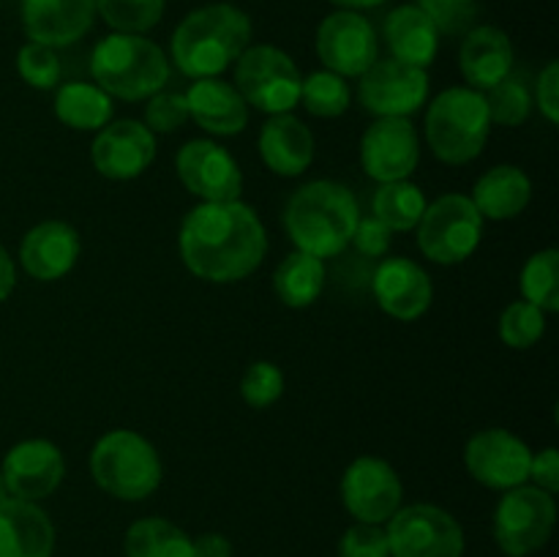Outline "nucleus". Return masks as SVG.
Instances as JSON below:
<instances>
[{
    "label": "nucleus",
    "mask_w": 559,
    "mask_h": 557,
    "mask_svg": "<svg viewBox=\"0 0 559 557\" xmlns=\"http://www.w3.org/2000/svg\"><path fill=\"white\" fill-rule=\"evenodd\" d=\"M178 249L197 278L233 284L251 276L267 254L262 218L243 200L200 202L180 224Z\"/></svg>",
    "instance_id": "1"
},
{
    "label": "nucleus",
    "mask_w": 559,
    "mask_h": 557,
    "mask_svg": "<svg viewBox=\"0 0 559 557\" xmlns=\"http://www.w3.org/2000/svg\"><path fill=\"white\" fill-rule=\"evenodd\" d=\"M360 208L353 191L336 180H311L289 197L284 208V229L295 249L331 260L353 240Z\"/></svg>",
    "instance_id": "2"
},
{
    "label": "nucleus",
    "mask_w": 559,
    "mask_h": 557,
    "mask_svg": "<svg viewBox=\"0 0 559 557\" xmlns=\"http://www.w3.org/2000/svg\"><path fill=\"white\" fill-rule=\"evenodd\" d=\"M251 42V20L233 3L191 11L173 33V60L191 80L218 76L243 55Z\"/></svg>",
    "instance_id": "3"
},
{
    "label": "nucleus",
    "mask_w": 559,
    "mask_h": 557,
    "mask_svg": "<svg viewBox=\"0 0 559 557\" xmlns=\"http://www.w3.org/2000/svg\"><path fill=\"white\" fill-rule=\"evenodd\" d=\"M91 74L109 98L142 102L164 91L169 60L156 42L140 33H109L93 47Z\"/></svg>",
    "instance_id": "4"
},
{
    "label": "nucleus",
    "mask_w": 559,
    "mask_h": 557,
    "mask_svg": "<svg viewBox=\"0 0 559 557\" xmlns=\"http://www.w3.org/2000/svg\"><path fill=\"white\" fill-rule=\"evenodd\" d=\"M91 475L102 491L118 500L136 502L162 486V457L151 440L134 429H112L91 451Z\"/></svg>",
    "instance_id": "5"
},
{
    "label": "nucleus",
    "mask_w": 559,
    "mask_h": 557,
    "mask_svg": "<svg viewBox=\"0 0 559 557\" xmlns=\"http://www.w3.org/2000/svg\"><path fill=\"white\" fill-rule=\"evenodd\" d=\"M426 142L445 164H469L484 153L491 134L486 96L473 87H448L426 112Z\"/></svg>",
    "instance_id": "6"
},
{
    "label": "nucleus",
    "mask_w": 559,
    "mask_h": 557,
    "mask_svg": "<svg viewBox=\"0 0 559 557\" xmlns=\"http://www.w3.org/2000/svg\"><path fill=\"white\" fill-rule=\"evenodd\" d=\"M298 63L273 44L246 47L235 60V87L249 107L265 115L293 112L300 102Z\"/></svg>",
    "instance_id": "7"
},
{
    "label": "nucleus",
    "mask_w": 559,
    "mask_h": 557,
    "mask_svg": "<svg viewBox=\"0 0 559 557\" xmlns=\"http://www.w3.org/2000/svg\"><path fill=\"white\" fill-rule=\"evenodd\" d=\"M486 218L467 194H442L418 222V249L437 265H459L478 251Z\"/></svg>",
    "instance_id": "8"
},
{
    "label": "nucleus",
    "mask_w": 559,
    "mask_h": 557,
    "mask_svg": "<svg viewBox=\"0 0 559 557\" xmlns=\"http://www.w3.org/2000/svg\"><path fill=\"white\" fill-rule=\"evenodd\" d=\"M557 524L555 495L538 486H513L495 511L497 546L508 557H527L551 538Z\"/></svg>",
    "instance_id": "9"
},
{
    "label": "nucleus",
    "mask_w": 559,
    "mask_h": 557,
    "mask_svg": "<svg viewBox=\"0 0 559 557\" xmlns=\"http://www.w3.org/2000/svg\"><path fill=\"white\" fill-rule=\"evenodd\" d=\"M391 557H462L464 530L453 513L431 502H413L388 519Z\"/></svg>",
    "instance_id": "10"
},
{
    "label": "nucleus",
    "mask_w": 559,
    "mask_h": 557,
    "mask_svg": "<svg viewBox=\"0 0 559 557\" xmlns=\"http://www.w3.org/2000/svg\"><path fill=\"white\" fill-rule=\"evenodd\" d=\"M360 107L377 118H409L429 98V74L396 58L374 60L360 74Z\"/></svg>",
    "instance_id": "11"
},
{
    "label": "nucleus",
    "mask_w": 559,
    "mask_h": 557,
    "mask_svg": "<svg viewBox=\"0 0 559 557\" xmlns=\"http://www.w3.org/2000/svg\"><path fill=\"white\" fill-rule=\"evenodd\" d=\"M317 55L328 71L344 80L360 76L380 60V38L364 14L338 9L317 27Z\"/></svg>",
    "instance_id": "12"
},
{
    "label": "nucleus",
    "mask_w": 559,
    "mask_h": 557,
    "mask_svg": "<svg viewBox=\"0 0 559 557\" xmlns=\"http://www.w3.org/2000/svg\"><path fill=\"white\" fill-rule=\"evenodd\" d=\"M404 486L380 457H358L342 475V502L358 522L385 524L402 508Z\"/></svg>",
    "instance_id": "13"
},
{
    "label": "nucleus",
    "mask_w": 559,
    "mask_h": 557,
    "mask_svg": "<svg viewBox=\"0 0 559 557\" xmlns=\"http://www.w3.org/2000/svg\"><path fill=\"white\" fill-rule=\"evenodd\" d=\"M530 462H533V451L527 442L500 426L478 431L464 446V467L478 484L489 489L508 491L513 486L527 484Z\"/></svg>",
    "instance_id": "14"
},
{
    "label": "nucleus",
    "mask_w": 559,
    "mask_h": 557,
    "mask_svg": "<svg viewBox=\"0 0 559 557\" xmlns=\"http://www.w3.org/2000/svg\"><path fill=\"white\" fill-rule=\"evenodd\" d=\"M175 169L186 189L202 202L240 200L243 173L227 147L213 140H191L180 145Z\"/></svg>",
    "instance_id": "15"
},
{
    "label": "nucleus",
    "mask_w": 559,
    "mask_h": 557,
    "mask_svg": "<svg viewBox=\"0 0 559 557\" xmlns=\"http://www.w3.org/2000/svg\"><path fill=\"white\" fill-rule=\"evenodd\" d=\"M420 162V140L409 118H377L360 137V164L377 183L407 180Z\"/></svg>",
    "instance_id": "16"
},
{
    "label": "nucleus",
    "mask_w": 559,
    "mask_h": 557,
    "mask_svg": "<svg viewBox=\"0 0 559 557\" xmlns=\"http://www.w3.org/2000/svg\"><path fill=\"white\" fill-rule=\"evenodd\" d=\"M156 158V134L140 120H115L96 131L91 162L109 180H134Z\"/></svg>",
    "instance_id": "17"
},
{
    "label": "nucleus",
    "mask_w": 559,
    "mask_h": 557,
    "mask_svg": "<svg viewBox=\"0 0 559 557\" xmlns=\"http://www.w3.org/2000/svg\"><path fill=\"white\" fill-rule=\"evenodd\" d=\"M3 475L9 495L16 500L38 502L52 495L66 475L63 451L52 440L31 437L9 448L3 459Z\"/></svg>",
    "instance_id": "18"
},
{
    "label": "nucleus",
    "mask_w": 559,
    "mask_h": 557,
    "mask_svg": "<svg viewBox=\"0 0 559 557\" xmlns=\"http://www.w3.org/2000/svg\"><path fill=\"white\" fill-rule=\"evenodd\" d=\"M371 293L377 306L388 317L402 322H413L429 311L435 300V284L431 276L407 257H388L377 265L371 276Z\"/></svg>",
    "instance_id": "19"
},
{
    "label": "nucleus",
    "mask_w": 559,
    "mask_h": 557,
    "mask_svg": "<svg viewBox=\"0 0 559 557\" xmlns=\"http://www.w3.org/2000/svg\"><path fill=\"white\" fill-rule=\"evenodd\" d=\"M80 251V233L69 222L49 218L27 229L20 244V262L38 282H58L74 271Z\"/></svg>",
    "instance_id": "20"
},
{
    "label": "nucleus",
    "mask_w": 559,
    "mask_h": 557,
    "mask_svg": "<svg viewBox=\"0 0 559 557\" xmlns=\"http://www.w3.org/2000/svg\"><path fill=\"white\" fill-rule=\"evenodd\" d=\"M96 20V0H22V27L36 44L60 49L80 42Z\"/></svg>",
    "instance_id": "21"
},
{
    "label": "nucleus",
    "mask_w": 559,
    "mask_h": 557,
    "mask_svg": "<svg viewBox=\"0 0 559 557\" xmlns=\"http://www.w3.org/2000/svg\"><path fill=\"white\" fill-rule=\"evenodd\" d=\"M186 96L189 118L213 137H235L249 126V104L233 82L222 76H205L191 82Z\"/></svg>",
    "instance_id": "22"
},
{
    "label": "nucleus",
    "mask_w": 559,
    "mask_h": 557,
    "mask_svg": "<svg viewBox=\"0 0 559 557\" xmlns=\"http://www.w3.org/2000/svg\"><path fill=\"white\" fill-rule=\"evenodd\" d=\"M459 69L473 91H491L513 71V44L495 25L469 27L459 49Z\"/></svg>",
    "instance_id": "23"
},
{
    "label": "nucleus",
    "mask_w": 559,
    "mask_h": 557,
    "mask_svg": "<svg viewBox=\"0 0 559 557\" xmlns=\"http://www.w3.org/2000/svg\"><path fill=\"white\" fill-rule=\"evenodd\" d=\"M260 156L271 173L298 178L314 162V134L293 112L271 115L260 131Z\"/></svg>",
    "instance_id": "24"
},
{
    "label": "nucleus",
    "mask_w": 559,
    "mask_h": 557,
    "mask_svg": "<svg viewBox=\"0 0 559 557\" xmlns=\"http://www.w3.org/2000/svg\"><path fill=\"white\" fill-rule=\"evenodd\" d=\"M55 524L38 502L16 500L0 506V557H52Z\"/></svg>",
    "instance_id": "25"
},
{
    "label": "nucleus",
    "mask_w": 559,
    "mask_h": 557,
    "mask_svg": "<svg viewBox=\"0 0 559 557\" xmlns=\"http://www.w3.org/2000/svg\"><path fill=\"white\" fill-rule=\"evenodd\" d=\"M478 213L491 222H508L524 213V208L533 200V183L527 173L516 164H497L486 169L475 183L473 197Z\"/></svg>",
    "instance_id": "26"
},
{
    "label": "nucleus",
    "mask_w": 559,
    "mask_h": 557,
    "mask_svg": "<svg viewBox=\"0 0 559 557\" xmlns=\"http://www.w3.org/2000/svg\"><path fill=\"white\" fill-rule=\"evenodd\" d=\"M385 42L393 58L418 69L435 63L440 52V31L418 5H399L388 14Z\"/></svg>",
    "instance_id": "27"
},
{
    "label": "nucleus",
    "mask_w": 559,
    "mask_h": 557,
    "mask_svg": "<svg viewBox=\"0 0 559 557\" xmlns=\"http://www.w3.org/2000/svg\"><path fill=\"white\" fill-rule=\"evenodd\" d=\"M112 98L96 82H66L55 93V115L74 131H98L112 120Z\"/></svg>",
    "instance_id": "28"
},
{
    "label": "nucleus",
    "mask_w": 559,
    "mask_h": 557,
    "mask_svg": "<svg viewBox=\"0 0 559 557\" xmlns=\"http://www.w3.org/2000/svg\"><path fill=\"white\" fill-rule=\"evenodd\" d=\"M325 260L306 254V251L295 249L282 260V265L273 273V289H276L278 300L289 309H306L314 304L325 289Z\"/></svg>",
    "instance_id": "29"
},
{
    "label": "nucleus",
    "mask_w": 559,
    "mask_h": 557,
    "mask_svg": "<svg viewBox=\"0 0 559 557\" xmlns=\"http://www.w3.org/2000/svg\"><path fill=\"white\" fill-rule=\"evenodd\" d=\"M123 552L126 557H194V544L169 519L147 517L126 530Z\"/></svg>",
    "instance_id": "30"
},
{
    "label": "nucleus",
    "mask_w": 559,
    "mask_h": 557,
    "mask_svg": "<svg viewBox=\"0 0 559 557\" xmlns=\"http://www.w3.org/2000/svg\"><path fill=\"white\" fill-rule=\"evenodd\" d=\"M426 194L413 180H393V183H380L371 200L374 218H380L391 233H407L418 227L420 216L426 211Z\"/></svg>",
    "instance_id": "31"
},
{
    "label": "nucleus",
    "mask_w": 559,
    "mask_h": 557,
    "mask_svg": "<svg viewBox=\"0 0 559 557\" xmlns=\"http://www.w3.org/2000/svg\"><path fill=\"white\" fill-rule=\"evenodd\" d=\"M522 295L524 300L544 309L546 315L559 309V251H535L522 268Z\"/></svg>",
    "instance_id": "32"
},
{
    "label": "nucleus",
    "mask_w": 559,
    "mask_h": 557,
    "mask_svg": "<svg viewBox=\"0 0 559 557\" xmlns=\"http://www.w3.org/2000/svg\"><path fill=\"white\" fill-rule=\"evenodd\" d=\"M300 102L314 118H338L349 109L353 93H349L344 76L333 71H314L300 82Z\"/></svg>",
    "instance_id": "33"
},
{
    "label": "nucleus",
    "mask_w": 559,
    "mask_h": 557,
    "mask_svg": "<svg viewBox=\"0 0 559 557\" xmlns=\"http://www.w3.org/2000/svg\"><path fill=\"white\" fill-rule=\"evenodd\" d=\"M486 107H489L491 123L500 126H522L533 112V91L522 76L511 74L497 82L491 91L484 93Z\"/></svg>",
    "instance_id": "34"
},
{
    "label": "nucleus",
    "mask_w": 559,
    "mask_h": 557,
    "mask_svg": "<svg viewBox=\"0 0 559 557\" xmlns=\"http://www.w3.org/2000/svg\"><path fill=\"white\" fill-rule=\"evenodd\" d=\"M167 0H96V14L115 33H147L158 25Z\"/></svg>",
    "instance_id": "35"
},
{
    "label": "nucleus",
    "mask_w": 559,
    "mask_h": 557,
    "mask_svg": "<svg viewBox=\"0 0 559 557\" xmlns=\"http://www.w3.org/2000/svg\"><path fill=\"white\" fill-rule=\"evenodd\" d=\"M546 311L530 300H513L500 317V339L511 349H530L544 339Z\"/></svg>",
    "instance_id": "36"
},
{
    "label": "nucleus",
    "mask_w": 559,
    "mask_h": 557,
    "mask_svg": "<svg viewBox=\"0 0 559 557\" xmlns=\"http://www.w3.org/2000/svg\"><path fill=\"white\" fill-rule=\"evenodd\" d=\"M284 393V371L273 360H254L243 371L240 380V396L249 407L267 410L276 404Z\"/></svg>",
    "instance_id": "37"
},
{
    "label": "nucleus",
    "mask_w": 559,
    "mask_h": 557,
    "mask_svg": "<svg viewBox=\"0 0 559 557\" xmlns=\"http://www.w3.org/2000/svg\"><path fill=\"white\" fill-rule=\"evenodd\" d=\"M16 71L36 91H52V87H58L60 80L58 52L52 47H47V44L27 42L16 52Z\"/></svg>",
    "instance_id": "38"
},
{
    "label": "nucleus",
    "mask_w": 559,
    "mask_h": 557,
    "mask_svg": "<svg viewBox=\"0 0 559 557\" xmlns=\"http://www.w3.org/2000/svg\"><path fill=\"white\" fill-rule=\"evenodd\" d=\"M415 5L435 22L440 36H464L478 20L475 0H418Z\"/></svg>",
    "instance_id": "39"
},
{
    "label": "nucleus",
    "mask_w": 559,
    "mask_h": 557,
    "mask_svg": "<svg viewBox=\"0 0 559 557\" xmlns=\"http://www.w3.org/2000/svg\"><path fill=\"white\" fill-rule=\"evenodd\" d=\"M189 120L183 93L158 91L145 104V126L153 134H173Z\"/></svg>",
    "instance_id": "40"
},
{
    "label": "nucleus",
    "mask_w": 559,
    "mask_h": 557,
    "mask_svg": "<svg viewBox=\"0 0 559 557\" xmlns=\"http://www.w3.org/2000/svg\"><path fill=\"white\" fill-rule=\"evenodd\" d=\"M338 557H391L385 528L366 522L353 524L338 541Z\"/></svg>",
    "instance_id": "41"
},
{
    "label": "nucleus",
    "mask_w": 559,
    "mask_h": 557,
    "mask_svg": "<svg viewBox=\"0 0 559 557\" xmlns=\"http://www.w3.org/2000/svg\"><path fill=\"white\" fill-rule=\"evenodd\" d=\"M349 244L366 257H382L391 249V229L374 216H360L358 227H355L353 240Z\"/></svg>",
    "instance_id": "42"
},
{
    "label": "nucleus",
    "mask_w": 559,
    "mask_h": 557,
    "mask_svg": "<svg viewBox=\"0 0 559 557\" xmlns=\"http://www.w3.org/2000/svg\"><path fill=\"white\" fill-rule=\"evenodd\" d=\"M535 102H538L540 115L549 120L551 126L559 123V63L549 60L544 71L538 74V85H535Z\"/></svg>",
    "instance_id": "43"
},
{
    "label": "nucleus",
    "mask_w": 559,
    "mask_h": 557,
    "mask_svg": "<svg viewBox=\"0 0 559 557\" xmlns=\"http://www.w3.org/2000/svg\"><path fill=\"white\" fill-rule=\"evenodd\" d=\"M533 486L555 495L559 489V453L555 446L544 448V451L533 453V462H530V478Z\"/></svg>",
    "instance_id": "44"
},
{
    "label": "nucleus",
    "mask_w": 559,
    "mask_h": 557,
    "mask_svg": "<svg viewBox=\"0 0 559 557\" xmlns=\"http://www.w3.org/2000/svg\"><path fill=\"white\" fill-rule=\"evenodd\" d=\"M194 557H233V541L222 533H202L200 538H191Z\"/></svg>",
    "instance_id": "45"
},
{
    "label": "nucleus",
    "mask_w": 559,
    "mask_h": 557,
    "mask_svg": "<svg viewBox=\"0 0 559 557\" xmlns=\"http://www.w3.org/2000/svg\"><path fill=\"white\" fill-rule=\"evenodd\" d=\"M14 287H16L14 260H11V254L3 249V244H0V304L14 293Z\"/></svg>",
    "instance_id": "46"
},
{
    "label": "nucleus",
    "mask_w": 559,
    "mask_h": 557,
    "mask_svg": "<svg viewBox=\"0 0 559 557\" xmlns=\"http://www.w3.org/2000/svg\"><path fill=\"white\" fill-rule=\"evenodd\" d=\"M331 3L338 5V9L360 11V9H377V5H382L385 0H331Z\"/></svg>",
    "instance_id": "47"
},
{
    "label": "nucleus",
    "mask_w": 559,
    "mask_h": 557,
    "mask_svg": "<svg viewBox=\"0 0 559 557\" xmlns=\"http://www.w3.org/2000/svg\"><path fill=\"white\" fill-rule=\"evenodd\" d=\"M9 500H11V495H9V486H5L3 475H0V506H3V502H9Z\"/></svg>",
    "instance_id": "48"
}]
</instances>
